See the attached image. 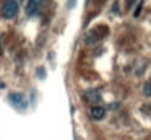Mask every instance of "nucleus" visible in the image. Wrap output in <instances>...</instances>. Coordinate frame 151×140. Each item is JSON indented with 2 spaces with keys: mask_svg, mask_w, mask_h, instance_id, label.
<instances>
[{
  "mask_svg": "<svg viewBox=\"0 0 151 140\" xmlns=\"http://www.w3.org/2000/svg\"><path fill=\"white\" fill-rule=\"evenodd\" d=\"M18 13V2L17 0H7V2L2 5V16L7 20L15 18Z\"/></svg>",
  "mask_w": 151,
  "mask_h": 140,
  "instance_id": "f257e3e1",
  "label": "nucleus"
},
{
  "mask_svg": "<svg viewBox=\"0 0 151 140\" xmlns=\"http://www.w3.org/2000/svg\"><path fill=\"white\" fill-rule=\"evenodd\" d=\"M8 101H10L12 106L17 107L18 111H23V109L28 107V101H26V98H24L21 93H10L8 94Z\"/></svg>",
  "mask_w": 151,
  "mask_h": 140,
  "instance_id": "f03ea898",
  "label": "nucleus"
},
{
  "mask_svg": "<svg viewBox=\"0 0 151 140\" xmlns=\"http://www.w3.org/2000/svg\"><path fill=\"white\" fill-rule=\"evenodd\" d=\"M42 2L44 0H28V3H26V15L28 16H34Z\"/></svg>",
  "mask_w": 151,
  "mask_h": 140,
  "instance_id": "7ed1b4c3",
  "label": "nucleus"
},
{
  "mask_svg": "<svg viewBox=\"0 0 151 140\" xmlns=\"http://www.w3.org/2000/svg\"><path fill=\"white\" fill-rule=\"evenodd\" d=\"M85 99L88 103H101V94H99V90H86L85 91Z\"/></svg>",
  "mask_w": 151,
  "mask_h": 140,
  "instance_id": "20e7f679",
  "label": "nucleus"
},
{
  "mask_svg": "<svg viewBox=\"0 0 151 140\" xmlns=\"http://www.w3.org/2000/svg\"><path fill=\"white\" fill-rule=\"evenodd\" d=\"M89 116H91V119H94V120H101V119H104L106 111H104V107H101V106H94V107H91V111H89Z\"/></svg>",
  "mask_w": 151,
  "mask_h": 140,
  "instance_id": "39448f33",
  "label": "nucleus"
},
{
  "mask_svg": "<svg viewBox=\"0 0 151 140\" xmlns=\"http://www.w3.org/2000/svg\"><path fill=\"white\" fill-rule=\"evenodd\" d=\"M143 94H145V96H151V83H150V81H146V83H145Z\"/></svg>",
  "mask_w": 151,
  "mask_h": 140,
  "instance_id": "423d86ee",
  "label": "nucleus"
},
{
  "mask_svg": "<svg viewBox=\"0 0 151 140\" xmlns=\"http://www.w3.org/2000/svg\"><path fill=\"white\" fill-rule=\"evenodd\" d=\"M141 7H143V3H140V5L137 7V12H135V16H138V15H140V12H141Z\"/></svg>",
  "mask_w": 151,
  "mask_h": 140,
  "instance_id": "0eeeda50",
  "label": "nucleus"
},
{
  "mask_svg": "<svg viewBox=\"0 0 151 140\" xmlns=\"http://www.w3.org/2000/svg\"><path fill=\"white\" fill-rule=\"evenodd\" d=\"M137 2V0H127V7L130 8V7H133V3Z\"/></svg>",
  "mask_w": 151,
  "mask_h": 140,
  "instance_id": "6e6552de",
  "label": "nucleus"
},
{
  "mask_svg": "<svg viewBox=\"0 0 151 140\" xmlns=\"http://www.w3.org/2000/svg\"><path fill=\"white\" fill-rule=\"evenodd\" d=\"M4 86H5V85H4V81L0 80V88H4Z\"/></svg>",
  "mask_w": 151,
  "mask_h": 140,
  "instance_id": "1a4fd4ad",
  "label": "nucleus"
},
{
  "mask_svg": "<svg viewBox=\"0 0 151 140\" xmlns=\"http://www.w3.org/2000/svg\"><path fill=\"white\" fill-rule=\"evenodd\" d=\"M17 2H21V0H17Z\"/></svg>",
  "mask_w": 151,
  "mask_h": 140,
  "instance_id": "9d476101",
  "label": "nucleus"
},
{
  "mask_svg": "<svg viewBox=\"0 0 151 140\" xmlns=\"http://www.w3.org/2000/svg\"><path fill=\"white\" fill-rule=\"evenodd\" d=\"M150 83H151V80H150Z\"/></svg>",
  "mask_w": 151,
  "mask_h": 140,
  "instance_id": "9b49d317",
  "label": "nucleus"
}]
</instances>
